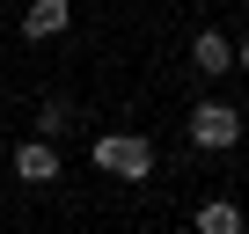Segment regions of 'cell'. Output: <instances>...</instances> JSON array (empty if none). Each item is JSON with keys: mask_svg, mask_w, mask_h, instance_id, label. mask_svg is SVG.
Wrapping results in <instances>:
<instances>
[{"mask_svg": "<svg viewBox=\"0 0 249 234\" xmlns=\"http://www.w3.org/2000/svg\"><path fill=\"white\" fill-rule=\"evenodd\" d=\"M95 168L140 183V176H154V147H147L140 132H103V139H95Z\"/></svg>", "mask_w": 249, "mask_h": 234, "instance_id": "cell-1", "label": "cell"}, {"mask_svg": "<svg viewBox=\"0 0 249 234\" xmlns=\"http://www.w3.org/2000/svg\"><path fill=\"white\" fill-rule=\"evenodd\" d=\"M191 139H198V147H234V139H242V117H234L227 102H198V110H191Z\"/></svg>", "mask_w": 249, "mask_h": 234, "instance_id": "cell-2", "label": "cell"}, {"mask_svg": "<svg viewBox=\"0 0 249 234\" xmlns=\"http://www.w3.org/2000/svg\"><path fill=\"white\" fill-rule=\"evenodd\" d=\"M15 176H22V183H52V176H59V154H52V139H30V147H15Z\"/></svg>", "mask_w": 249, "mask_h": 234, "instance_id": "cell-3", "label": "cell"}, {"mask_svg": "<svg viewBox=\"0 0 249 234\" xmlns=\"http://www.w3.org/2000/svg\"><path fill=\"white\" fill-rule=\"evenodd\" d=\"M191 66H198V73H213V81H220V73H227V66H234V44H227V37H220V30H205V37H198V44H191Z\"/></svg>", "mask_w": 249, "mask_h": 234, "instance_id": "cell-4", "label": "cell"}, {"mask_svg": "<svg viewBox=\"0 0 249 234\" xmlns=\"http://www.w3.org/2000/svg\"><path fill=\"white\" fill-rule=\"evenodd\" d=\"M66 15H73L66 0H30V15H22V37H59V30H66Z\"/></svg>", "mask_w": 249, "mask_h": 234, "instance_id": "cell-5", "label": "cell"}, {"mask_svg": "<svg viewBox=\"0 0 249 234\" xmlns=\"http://www.w3.org/2000/svg\"><path fill=\"white\" fill-rule=\"evenodd\" d=\"M198 234H242V212L227 198H213V205H198Z\"/></svg>", "mask_w": 249, "mask_h": 234, "instance_id": "cell-6", "label": "cell"}, {"mask_svg": "<svg viewBox=\"0 0 249 234\" xmlns=\"http://www.w3.org/2000/svg\"><path fill=\"white\" fill-rule=\"evenodd\" d=\"M66 125H73V102H59V95H52V102H44V117H37V132L52 139V132H66Z\"/></svg>", "mask_w": 249, "mask_h": 234, "instance_id": "cell-7", "label": "cell"}, {"mask_svg": "<svg viewBox=\"0 0 249 234\" xmlns=\"http://www.w3.org/2000/svg\"><path fill=\"white\" fill-rule=\"evenodd\" d=\"M234 66H249V51H234Z\"/></svg>", "mask_w": 249, "mask_h": 234, "instance_id": "cell-8", "label": "cell"}]
</instances>
